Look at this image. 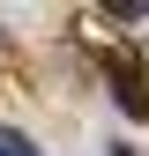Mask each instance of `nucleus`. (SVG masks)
I'll list each match as a JSON object with an SVG mask.
<instances>
[{"label":"nucleus","mask_w":149,"mask_h":156,"mask_svg":"<svg viewBox=\"0 0 149 156\" xmlns=\"http://www.w3.org/2000/svg\"><path fill=\"white\" fill-rule=\"evenodd\" d=\"M104 74H112V97H119V112H127V119H149V74H142L134 52H112Z\"/></svg>","instance_id":"1"},{"label":"nucleus","mask_w":149,"mask_h":156,"mask_svg":"<svg viewBox=\"0 0 149 156\" xmlns=\"http://www.w3.org/2000/svg\"><path fill=\"white\" fill-rule=\"evenodd\" d=\"M0 156H37V141H30V134H8V126H0Z\"/></svg>","instance_id":"2"},{"label":"nucleus","mask_w":149,"mask_h":156,"mask_svg":"<svg viewBox=\"0 0 149 156\" xmlns=\"http://www.w3.org/2000/svg\"><path fill=\"white\" fill-rule=\"evenodd\" d=\"M112 156H134V149H112Z\"/></svg>","instance_id":"3"}]
</instances>
